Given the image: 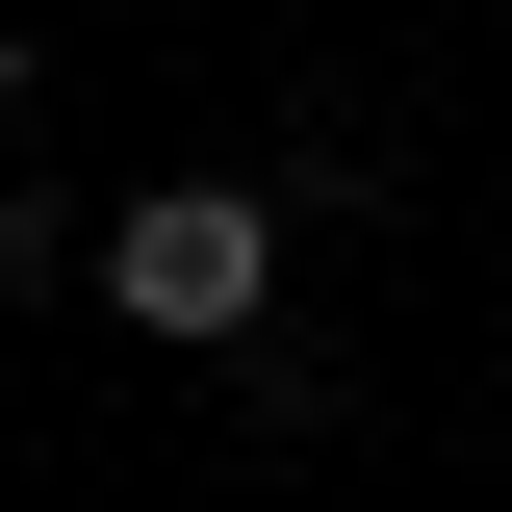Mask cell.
I'll return each instance as SVG.
<instances>
[{
	"label": "cell",
	"mask_w": 512,
	"mask_h": 512,
	"mask_svg": "<svg viewBox=\"0 0 512 512\" xmlns=\"http://www.w3.org/2000/svg\"><path fill=\"white\" fill-rule=\"evenodd\" d=\"M26 77H52V52H26V26H0V154H26Z\"/></svg>",
	"instance_id": "2"
},
{
	"label": "cell",
	"mask_w": 512,
	"mask_h": 512,
	"mask_svg": "<svg viewBox=\"0 0 512 512\" xmlns=\"http://www.w3.org/2000/svg\"><path fill=\"white\" fill-rule=\"evenodd\" d=\"M103 308L180 333V359H256V308H282V205H256V180H154V205H103Z\"/></svg>",
	"instance_id": "1"
}]
</instances>
